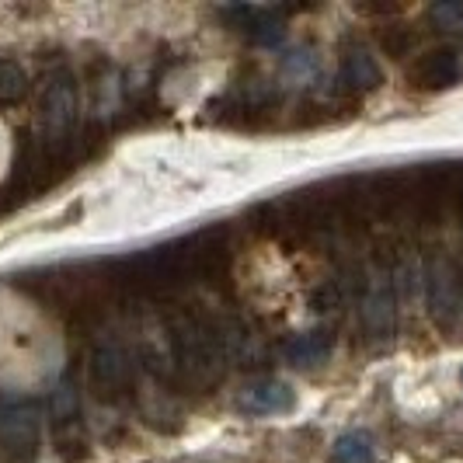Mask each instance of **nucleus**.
Returning <instances> with one entry per match:
<instances>
[{
    "mask_svg": "<svg viewBox=\"0 0 463 463\" xmlns=\"http://www.w3.org/2000/svg\"><path fill=\"white\" fill-rule=\"evenodd\" d=\"M167 348H171V363L175 370L185 376L195 387H213L223 373V348H220V335H216V317L188 307L182 314L167 317Z\"/></svg>",
    "mask_w": 463,
    "mask_h": 463,
    "instance_id": "nucleus-1",
    "label": "nucleus"
},
{
    "mask_svg": "<svg viewBox=\"0 0 463 463\" xmlns=\"http://www.w3.org/2000/svg\"><path fill=\"white\" fill-rule=\"evenodd\" d=\"M77 80L70 70H56L49 73L43 91H39V118H43V129L46 139H67L73 133V122H77Z\"/></svg>",
    "mask_w": 463,
    "mask_h": 463,
    "instance_id": "nucleus-2",
    "label": "nucleus"
},
{
    "mask_svg": "<svg viewBox=\"0 0 463 463\" xmlns=\"http://www.w3.org/2000/svg\"><path fill=\"white\" fill-rule=\"evenodd\" d=\"M185 244V258L192 279H203V282H223L231 279L233 251H231V237L223 227H206V231H195L192 237L182 241Z\"/></svg>",
    "mask_w": 463,
    "mask_h": 463,
    "instance_id": "nucleus-3",
    "label": "nucleus"
},
{
    "mask_svg": "<svg viewBox=\"0 0 463 463\" xmlns=\"http://www.w3.org/2000/svg\"><path fill=\"white\" fill-rule=\"evenodd\" d=\"M0 449L24 460L39 449V408L22 397H0Z\"/></svg>",
    "mask_w": 463,
    "mask_h": 463,
    "instance_id": "nucleus-4",
    "label": "nucleus"
},
{
    "mask_svg": "<svg viewBox=\"0 0 463 463\" xmlns=\"http://www.w3.org/2000/svg\"><path fill=\"white\" fill-rule=\"evenodd\" d=\"M88 380L98 394H118L133 380V355L118 342H98L88 352Z\"/></svg>",
    "mask_w": 463,
    "mask_h": 463,
    "instance_id": "nucleus-5",
    "label": "nucleus"
},
{
    "mask_svg": "<svg viewBox=\"0 0 463 463\" xmlns=\"http://www.w3.org/2000/svg\"><path fill=\"white\" fill-rule=\"evenodd\" d=\"M425 289H429V307H432V317L439 321V327L457 331L460 321H463V293H460L457 269H453V265H446V261L429 265Z\"/></svg>",
    "mask_w": 463,
    "mask_h": 463,
    "instance_id": "nucleus-6",
    "label": "nucleus"
},
{
    "mask_svg": "<svg viewBox=\"0 0 463 463\" xmlns=\"http://www.w3.org/2000/svg\"><path fill=\"white\" fill-rule=\"evenodd\" d=\"M460 77V56L457 49H429L418 52V60L408 67V80L418 91H442L449 84H457Z\"/></svg>",
    "mask_w": 463,
    "mask_h": 463,
    "instance_id": "nucleus-7",
    "label": "nucleus"
},
{
    "mask_svg": "<svg viewBox=\"0 0 463 463\" xmlns=\"http://www.w3.org/2000/svg\"><path fill=\"white\" fill-rule=\"evenodd\" d=\"M380 84H383V70H380V63H376V56H373L370 49H345L342 67H338V91L348 94L352 101H359L363 94L376 91Z\"/></svg>",
    "mask_w": 463,
    "mask_h": 463,
    "instance_id": "nucleus-8",
    "label": "nucleus"
},
{
    "mask_svg": "<svg viewBox=\"0 0 463 463\" xmlns=\"http://www.w3.org/2000/svg\"><path fill=\"white\" fill-rule=\"evenodd\" d=\"M359 317L373 338H391V331H394V282L387 276L370 279V286L359 300Z\"/></svg>",
    "mask_w": 463,
    "mask_h": 463,
    "instance_id": "nucleus-9",
    "label": "nucleus"
},
{
    "mask_svg": "<svg viewBox=\"0 0 463 463\" xmlns=\"http://www.w3.org/2000/svg\"><path fill=\"white\" fill-rule=\"evenodd\" d=\"M331 348H335V335L325 331V327H317V331L293 335V338L282 345V355H286L289 363H297V366H317V363H325L327 355H331Z\"/></svg>",
    "mask_w": 463,
    "mask_h": 463,
    "instance_id": "nucleus-10",
    "label": "nucleus"
},
{
    "mask_svg": "<svg viewBox=\"0 0 463 463\" xmlns=\"http://www.w3.org/2000/svg\"><path fill=\"white\" fill-rule=\"evenodd\" d=\"M293 404H297V394L286 383H261L241 401V408L248 415H286V411H293Z\"/></svg>",
    "mask_w": 463,
    "mask_h": 463,
    "instance_id": "nucleus-11",
    "label": "nucleus"
},
{
    "mask_svg": "<svg viewBox=\"0 0 463 463\" xmlns=\"http://www.w3.org/2000/svg\"><path fill=\"white\" fill-rule=\"evenodd\" d=\"M331 460L335 463H376V446H373L370 432H345L342 439L335 442L331 449Z\"/></svg>",
    "mask_w": 463,
    "mask_h": 463,
    "instance_id": "nucleus-12",
    "label": "nucleus"
},
{
    "mask_svg": "<svg viewBox=\"0 0 463 463\" xmlns=\"http://www.w3.org/2000/svg\"><path fill=\"white\" fill-rule=\"evenodd\" d=\"M376 43H380V49H383L391 60H404V56L415 52L418 32L411 24H383L380 35H376Z\"/></svg>",
    "mask_w": 463,
    "mask_h": 463,
    "instance_id": "nucleus-13",
    "label": "nucleus"
},
{
    "mask_svg": "<svg viewBox=\"0 0 463 463\" xmlns=\"http://www.w3.org/2000/svg\"><path fill=\"white\" fill-rule=\"evenodd\" d=\"M28 94V73L14 60L0 56V105H22Z\"/></svg>",
    "mask_w": 463,
    "mask_h": 463,
    "instance_id": "nucleus-14",
    "label": "nucleus"
},
{
    "mask_svg": "<svg viewBox=\"0 0 463 463\" xmlns=\"http://www.w3.org/2000/svg\"><path fill=\"white\" fill-rule=\"evenodd\" d=\"M348 297H352V293H348V286L335 276V279H325V282L310 293V307H314L317 314H335V310H342V307H345Z\"/></svg>",
    "mask_w": 463,
    "mask_h": 463,
    "instance_id": "nucleus-15",
    "label": "nucleus"
},
{
    "mask_svg": "<svg viewBox=\"0 0 463 463\" xmlns=\"http://www.w3.org/2000/svg\"><path fill=\"white\" fill-rule=\"evenodd\" d=\"M429 18H432V24L442 28V32H463V4L460 0L436 4V7L429 11Z\"/></svg>",
    "mask_w": 463,
    "mask_h": 463,
    "instance_id": "nucleus-16",
    "label": "nucleus"
},
{
    "mask_svg": "<svg viewBox=\"0 0 463 463\" xmlns=\"http://www.w3.org/2000/svg\"><path fill=\"white\" fill-rule=\"evenodd\" d=\"M457 213H460V220H463V182H460V192H457Z\"/></svg>",
    "mask_w": 463,
    "mask_h": 463,
    "instance_id": "nucleus-17",
    "label": "nucleus"
},
{
    "mask_svg": "<svg viewBox=\"0 0 463 463\" xmlns=\"http://www.w3.org/2000/svg\"><path fill=\"white\" fill-rule=\"evenodd\" d=\"M457 279H460V293H463V265L457 269Z\"/></svg>",
    "mask_w": 463,
    "mask_h": 463,
    "instance_id": "nucleus-18",
    "label": "nucleus"
}]
</instances>
